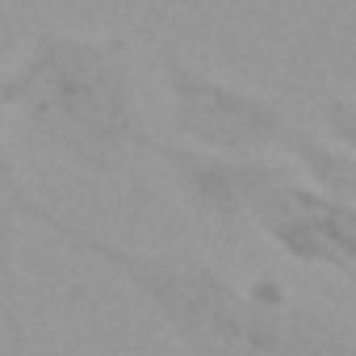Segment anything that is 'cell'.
<instances>
[{"label":"cell","instance_id":"52a82bcc","mask_svg":"<svg viewBox=\"0 0 356 356\" xmlns=\"http://www.w3.org/2000/svg\"><path fill=\"white\" fill-rule=\"evenodd\" d=\"M281 356H356V331L331 310L289 298Z\"/></svg>","mask_w":356,"mask_h":356},{"label":"cell","instance_id":"277c9868","mask_svg":"<svg viewBox=\"0 0 356 356\" xmlns=\"http://www.w3.org/2000/svg\"><path fill=\"white\" fill-rule=\"evenodd\" d=\"M163 159L176 197L185 202L189 214L218 231H243L248 227V202L256 189V176L264 159H239V155H214L185 143H163L155 147Z\"/></svg>","mask_w":356,"mask_h":356},{"label":"cell","instance_id":"ba28073f","mask_svg":"<svg viewBox=\"0 0 356 356\" xmlns=\"http://www.w3.org/2000/svg\"><path fill=\"white\" fill-rule=\"evenodd\" d=\"M323 130L335 147H343L356 159V101L352 97H327L323 101Z\"/></svg>","mask_w":356,"mask_h":356},{"label":"cell","instance_id":"8992f818","mask_svg":"<svg viewBox=\"0 0 356 356\" xmlns=\"http://www.w3.org/2000/svg\"><path fill=\"white\" fill-rule=\"evenodd\" d=\"M285 163L302 176V181L327 197H339V202H356V159L335 147L331 138L323 134H310L298 126L289 151H285Z\"/></svg>","mask_w":356,"mask_h":356},{"label":"cell","instance_id":"7a4b0ae2","mask_svg":"<svg viewBox=\"0 0 356 356\" xmlns=\"http://www.w3.org/2000/svg\"><path fill=\"white\" fill-rule=\"evenodd\" d=\"M22 218L38 222L80 256L97 260L109 277H118L168 327V335L185 348V356H281L289 293L277 277L235 285L214 264L172 260L105 239L80 227L76 218L42 206L38 197L22 202Z\"/></svg>","mask_w":356,"mask_h":356},{"label":"cell","instance_id":"3957f363","mask_svg":"<svg viewBox=\"0 0 356 356\" xmlns=\"http://www.w3.org/2000/svg\"><path fill=\"white\" fill-rule=\"evenodd\" d=\"M159 67H163L172 134L185 147L239 159H285L298 122L273 97L214 80L193 63H185L176 51H163Z\"/></svg>","mask_w":356,"mask_h":356},{"label":"cell","instance_id":"6da1fadb","mask_svg":"<svg viewBox=\"0 0 356 356\" xmlns=\"http://www.w3.org/2000/svg\"><path fill=\"white\" fill-rule=\"evenodd\" d=\"M0 109H13L38 147L88 176H118L159 147L122 38L42 30L0 72Z\"/></svg>","mask_w":356,"mask_h":356},{"label":"cell","instance_id":"5b68a950","mask_svg":"<svg viewBox=\"0 0 356 356\" xmlns=\"http://www.w3.org/2000/svg\"><path fill=\"white\" fill-rule=\"evenodd\" d=\"M30 193L17 181V168L5 143V109H0V310L13 343L22 348V314H17V222H22V202Z\"/></svg>","mask_w":356,"mask_h":356}]
</instances>
